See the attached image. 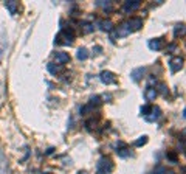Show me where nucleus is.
I'll list each match as a JSON object with an SVG mask.
<instances>
[{
  "label": "nucleus",
  "instance_id": "obj_1",
  "mask_svg": "<svg viewBox=\"0 0 186 174\" xmlns=\"http://www.w3.org/2000/svg\"><path fill=\"white\" fill-rule=\"evenodd\" d=\"M73 41H75V31H73V28H64V30L56 36L54 44H59V45H71Z\"/></svg>",
  "mask_w": 186,
  "mask_h": 174
},
{
  "label": "nucleus",
  "instance_id": "obj_2",
  "mask_svg": "<svg viewBox=\"0 0 186 174\" xmlns=\"http://www.w3.org/2000/svg\"><path fill=\"white\" fill-rule=\"evenodd\" d=\"M113 171V162L109 157H101L98 162L96 174H110Z\"/></svg>",
  "mask_w": 186,
  "mask_h": 174
},
{
  "label": "nucleus",
  "instance_id": "obj_3",
  "mask_svg": "<svg viewBox=\"0 0 186 174\" xmlns=\"http://www.w3.org/2000/svg\"><path fill=\"white\" fill-rule=\"evenodd\" d=\"M99 79H101V83L105 84V86L116 84V78H115V75H113L112 72H107V70H104V72L99 73Z\"/></svg>",
  "mask_w": 186,
  "mask_h": 174
},
{
  "label": "nucleus",
  "instance_id": "obj_4",
  "mask_svg": "<svg viewBox=\"0 0 186 174\" xmlns=\"http://www.w3.org/2000/svg\"><path fill=\"white\" fill-rule=\"evenodd\" d=\"M140 6H141V2H140V0H127V2H124V5H123V11H124V13H132V11L138 9Z\"/></svg>",
  "mask_w": 186,
  "mask_h": 174
},
{
  "label": "nucleus",
  "instance_id": "obj_5",
  "mask_svg": "<svg viewBox=\"0 0 186 174\" xmlns=\"http://www.w3.org/2000/svg\"><path fill=\"white\" fill-rule=\"evenodd\" d=\"M169 67H171V72H179L182 67H183V58H180V56H175V58H172L171 59V62H169Z\"/></svg>",
  "mask_w": 186,
  "mask_h": 174
},
{
  "label": "nucleus",
  "instance_id": "obj_6",
  "mask_svg": "<svg viewBox=\"0 0 186 174\" xmlns=\"http://www.w3.org/2000/svg\"><path fill=\"white\" fill-rule=\"evenodd\" d=\"M54 59H56V62L59 65H64V64H67L70 61V54L65 53V51H56L54 53Z\"/></svg>",
  "mask_w": 186,
  "mask_h": 174
},
{
  "label": "nucleus",
  "instance_id": "obj_7",
  "mask_svg": "<svg viewBox=\"0 0 186 174\" xmlns=\"http://www.w3.org/2000/svg\"><path fill=\"white\" fill-rule=\"evenodd\" d=\"M160 115H161V110H160V107H150V110H149V114L144 117L147 121H155V120H158L160 118Z\"/></svg>",
  "mask_w": 186,
  "mask_h": 174
},
{
  "label": "nucleus",
  "instance_id": "obj_8",
  "mask_svg": "<svg viewBox=\"0 0 186 174\" xmlns=\"http://www.w3.org/2000/svg\"><path fill=\"white\" fill-rule=\"evenodd\" d=\"M127 25H129V28H130L132 31H138L140 28L143 27V19H140V17H134V19H130V20L127 22Z\"/></svg>",
  "mask_w": 186,
  "mask_h": 174
},
{
  "label": "nucleus",
  "instance_id": "obj_9",
  "mask_svg": "<svg viewBox=\"0 0 186 174\" xmlns=\"http://www.w3.org/2000/svg\"><path fill=\"white\" fill-rule=\"evenodd\" d=\"M5 8L9 11L11 16H16L17 14V9H19V3L14 2V0H9V2H5Z\"/></svg>",
  "mask_w": 186,
  "mask_h": 174
},
{
  "label": "nucleus",
  "instance_id": "obj_10",
  "mask_svg": "<svg viewBox=\"0 0 186 174\" xmlns=\"http://www.w3.org/2000/svg\"><path fill=\"white\" fill-rule=\"evenodd\" d=\"M157 95H158V90L155 87H147L146 92H144V96H146L147 101H154L157 98Z\"/></svg>",
  "mask_w": 186,
  "mask_h": 174
},
{
  "label": "nucleus",
  "instance_id": "obj_11",
  "mask_svg": "<svg viewBox=\"0 0 186 174\" xmlns=\"http://www.w3.org/2000/svg\"><path fill=\"white\" fill-rule=\"evenodd\" d=\"M144 73H146V67H138V69H135V70L130 73V76H132L134 81H140Z\"/></svg>",
  "mask_w": 186,
  "mask_h": 174
},
{
  "label": "nucleus",
  "instance_id": "obj_12",
  "mask_svg": "<svg viewBox=\"0 0 186 174\" xmlns=\"http://www.w3.org/2000/svg\"><path fill=\"white\" fill-rule=\"evenodd\" d=\"M130 33H132V30L129 28L127 22L121 23V25L118 27V31H116V34H118V36H127V34H130Z\"/></svg>",
  "mask_w": 186,
  "mask_h": 174
},
{
  "label": "nucleus",
  "instance_id": "obj_13",
  "mask_svg": "<svg viewBox=\"0 0 186 174\" xmlns=\"http://www.w3.org/2000/svg\"><path fill=\"white\" fill-rule=\"evenodd\" d=\"M6 48H8V38L6 34H0V59L3 58Z\"/></svg>",
  "mask_w": 186,
  "mask_h": 174
},
{
  "label": "nucleus",
  "instance_id": "obj_14",
  "mask_svg": "<svg viewBox=\"0 0 186 174\" xmlns=\"http://www.w3.org/2000/svg\"><path fill=\"white\" fill-rule=\"evenodd\" d=\"M161 47H163V39L161 38H158V39H152V41H149V48L150 50H161Z\"/></svg>",
  "mask_w": 186,
  "mask_h": 174
},
{
  "label": "nucleus",
  "instance_id": "obj_15",
  "mask_svg": "<svg viewBox=\"0 0 186 174\" xmlns=\"http://www.w3.org/2000/svg\"><path fill=\"white\" fill-rule=\"evenodd\" d=\"M46 69H48V72L51 73V75H57V73H61L62 72V65H54V62H50V64H46Z\"/></svg>",
  "mask_w": 186,
  "mask_h": 174
},
{
  "label": "nucleus",
  "instance_id": "obj_16",
  "mask_svg": "<svg viewBox=\"0 0 186 174\" xmlns=\"http://www.w3.org/2000/svg\"><path fill=\"white\" fill-rule=\"evenodd\" d=\"M185 34H186V25L180 23V25H177V27L174 28V36H175V38H179V36H185Z\"/></svg>",
  "mask_w": 186,
  "mask_h": 174
},
{
  "label": "nucleus",
  "instance_id": "obj_17",
  "mask_svg": "<svg viewBox=\"0 0 186 174\" xmlns=\"http://www.w3.org/2000/svg\"><path fill=\"white\" fill-rule=\"evenodd\" d=\"M112 27H113V23H112V20H101L99 22V28L102 30V31H110L112 30Z\"/></svg>",
  "mask_w": 186,
  "mask_h": 174
},
{
  "label": "nucleus",
  "instance_id": "obj_18",
  "mask_svg": "<svg viewBox=\"0 0 186 174\" xmlns=\"http://www.w3.org/2000/svg\"><path fill=\"white\" fill-rule=\"evenodd\" d=\"M96 5H98L99 8H102L104 11H112V9H113V3H112V2H101V0H99V2H96Z\"/></svg>",
  "mask_w": 186,
  "mask_h": 174
},
{
  "label": "nucleus",
  "instance_id": "obj_19",
  "mask_svg": "<svg viewBox=\"0 0 186 174\" xmlns=\"http://www.w3.org/2000/svg\"><path fill=\"white\" fill-rule=\"evenodd\" d=\"M76 58H78L79 61H86V59L89 58V51H87V48H79L78 53H76Z\"/></svg>",
  "mask_w": 186,
  "mask_h": 174
},
{
  "label": "nucleus",
  "instance_id": "obj_20",
  "mask_svg": "<svg viewBox=\"0 0 186 174\" xmlns=\"http://www.w3.org/2000/svg\"><path fill=\"white\" fill-rule=\"evenodd\" d=\"M81 30H82V33H84V34H89V33H92L95 28H93L92 23H89V22H84V23L81 25Z\"/></svg>",
  "mask_w": 186,
  "mask_h": 174
},
{
  "label": "nucleus",
  "instance_id": "obj_21",
  "mask_svg": "<svg viewBox=\"0 0 186 174\" xmlns=\"http://www.w3.org/2000/svg\"><path fill=\"white\" fill-rule=\"evenodd\" d=\"M116 154H118L120 157H129V156H132V154H130V151H129L127 148H123V149H116Z\"/></svg>",
  "mask_w": 186,
  "mask_h": 174
},
{
  "label": "nucleus",
  "instance_id": "obj_22",
  "mask_svg": "<svg viewBox=\"0 0 186 174\" xmlns=\"http://www.w3.org/2000/svg\"><path fill=\"white\" fill-rule=\"evenodd\" d=\"M146 143H147V137L143 135V137H140L138 140L135 141V146H143V145H146Z\"/></svg>",
  "mask_w": 186,
  "mask_h": 174
},
{
  "label": "nucleus",
  "instance_id": "obj_23",
  "mask_svg": "<svg viewBox=\"0 0 186 174\" xmlns=\"http://www.w3.org/2000/svg\"><path fill=\"white\" fill-rule=\"evenodd\" d=\"M160 92H161V93H163V95H168V92H169V89H168V86H166V84H164V83H161V84H160Z\"/></svg>",
  "mask_w": 186,
  "mask_h": 174
},
{
  "label": "nucleus",
  "instance_id": "obj_24",
  "mask_svg": "<svg viewBox=\"0 0 186 174\" xmlns=\"http://www.w3.org/2000/svg\"><path fill=\"white\" fill-rule=\"evenodd\" d=\"M154 174H168V171H166V168H163V166H157Z\"/></svg>",
  "mask_w": 186,
  "mask_h": 174
},
{
  "label": "nucleus",
  "instance_id": "obj_25",
  "mask_svg": "<svg viewBox=\"0 0 186 174\" xmlns=\"http://www.w3.org/2000/svg\"><path fill=\"white\" fill-rule=\"evenodd\" d=\"M149 110H150V106H143V107H141V114H143L144 117L149 114Z\"/></svg>",
  "mask_w": 186,
  "mask_h": 174
},
{
  "label": "nucleus",
  "instance_id": "obj_26",
  "mask_svg": "<svg viewBox=\"0 0 186 174\" xmlns=\"http://www.w3.org/2000/svg\"><path fill=\"white\" fill-rule=\"evenodd\" d=\"M168 159H169L171 162H174V163L177 162V156H175L174 152H168Z\"/></svg>",
  "mask_w": 186,
  "mask_h": 174
},
{
  "label": "nucleus",
  "instance_id": "obj_27",
  "mask_svg": "<svg viewBox=\"0 0 186 174\" xmlns=\"http://www.w3.org/2000/svg\"><path fill=\"white\" fill-rule=\"evenodd\" d=\"M182 135H183V137H185V138H186V129H183V130H182Z\"/></svg>",
  "mask_w": 186,
  "mask_h": 174
},
{
  "label": "nucleus",
  "instance_id": "obj_28",
  "mask_svg": "<svg viewBox=\"0 0 186 174\" xmlns=\"http://www.w3.org/2000/svg\"><path fill=\"white\" fill-rule=\"evenodd\" d=\"M78 174H89V173H87V171H79Z\"/></svg>",
  "mask_w": 186,
  "mask_h": 174
},
{
  "label": "nucleus",
  "instance_id": "obj_29",
  "mask_svg": "<svg viewBox=\"0 0 186 174\" xmlns=\"http://www.w3.org/2000/svg\"><path fill=\"white\" fill-rule=\"evenodd\" d=\"M185 117H186V110H185Z\"/></svg>",
  "mask_w": 186,
  "mask_h": 174
}]
</instances>
